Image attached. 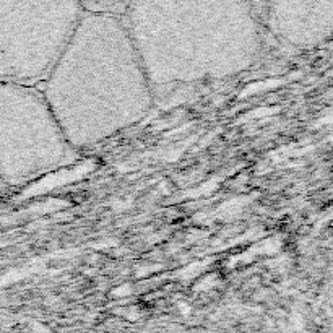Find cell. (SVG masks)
Segmentation results:
<instances>
[{
  "label": "cell",
  "instance_id": "8",
  "mask_svg": "<svg viewBox=\"0 0 333 333\" xmlns=\"http://www.w3.org/2000/svg\"><path fill=\"white\" fill-rule=\"evenodd\" d=\"M130 294H132V288H130V284H120L119 288L110 291V296H114V298H126V296H130Z\"/></svg>",
  "mask_w": 333,
  "mask_h": 333
},
{
  "label": "cell",
  "instance_id": "11",
  "mask_svg": "<svg viewBox=\"0 0 333 333\" xmlns=\"http://www.w3.org/2000/svg\"><path fill=\"white\" fill-rule=\"evenodd\" d=\"M0 186H4V184H2V182H0Z\"/></svg>",
  "mask_w": 333,
  "mask_h": 333
},
{
  "label": "cell",
  "instance_id": "9",
  "mask_svg": "<svg viewBox=\"0 0 333 333\" xmlns=\"http://www.w3.org/2000/svg\"><path fill=\"white\" fill-rule=\"evenodd\" d=\"M132 205V198H122V200H114L112 202V210L114 212H124V210H128V206Z\"/></svg>",
  "mask_w": 333,
  "mask_h": 333
},
{
  "label": "cell",
  "instance_id": "7",
  "mask_svg": "<svg viewBox=\"0 0 333 333\" xmlns=\"http://www.w3.org/2000/svg\"><path fill=\"white\" fill-rule=\"evenodd\" d=\"M205 265H206V264H204V262H194L192 265H188L187 268H182V270L179 272V276H180L182 280L195 278L197 275H200L202 272H204Z\"/></svg>",
  "mask_w": 333,
  "mask_h": 333
},
{
  "label": "cell",
  "instance_id": "1",
  "mask_svg": "<svg viewBox=\"0 0 333 333\" xmlns=\"http://www.w3.org/2000/svg\"><path fill=\"white\" fill-rule=\"evenodd\" d=\"M39 90L78 153L136 126L154 104L124 18L86 12Z\"/></svg>",
  "mask_w": 333,
  "mask_h": 333
},
{
  "label": "cell",
  "instance_id": "2",
  "mask_svg": "<svg viewBox=\"0 0 333 333\" xmlns=\"http://www.w3.org/2000/svg\"><path fill=\"white\" fill-rule=\"evenodd\" d=\"M124 22L158 91L249 70L262 50L257 8L242 0L128 2Z\"/></svg>",
  "mask_w": 333,
  "mask_h": 333
},
{
  "label": "cell",
  "instance_id": "10",
  "mask_svg": "<svg viewBox=\"0 0 333 333\" xmlns=\"http://www.w3.org/2000/svg\"><path fill=\"white\" fill-rule=\"evenodd\" d=\"M161 266L160 265H152V266H142V268H138L136 270V276H146V275H150V273H153V272H156V270H160Z\"/></svg>",
  "mask_w": 333,
  "mask_h": 333
},
{
  "label": "cell",
  "instance_id": "3",
  "mask_svg": "<svg viewBox=\"0 0 333 333\" xmlns=\"http://www.w3.org/2000/svg\"><path fill=\"white\" fill-rule=\"evenodd\" d=\"M82 153L72 148L41 90L0 82V182L22 186L67 169Z\"/></svg>",
  "mask_w": 333,
  "mask_h": 333
},
{
  "label": "cell",
  "instance_id": "5",
  "mask_svg": "<svg viewBox=\"0 0 333 333\" xmlns=\"http://www.w3.org/2000/svg\"><path fill=\"white\" fill-rule=\"evenodd\" d=\"M265 20L273 36L296 49H316L333 32V0L266 2Z\"/></svg>",
  "mask_w": 333,
  "mask_h": 333
},
{
  "label": "cell",
  "instance_id": "4",
  "mask_svg": "<svg viewBox=\"0 0 333 333\" xmlns=\"http://www.w3.org/2000/svg\"><path fill=\"white\" fill-rule=\"evenodd\" d=\"M82 13L80 2H0V82L41 86Z\"/></svg>",
  "mask_w": 333,
  "mask_h": 333
},
{
  "label": "cell",
  "instance_id": "6",
  "mask_svg": "<svg viewBox=\"0 0 333 333\" xmlns=\"http://www.w3.org/2000/svg\"><path fill=\"white\" fill-rule=\"evenodd\" d=\"M82 10L94 15H108V16H120L124 18L128 8V2H80Z\"/></svg>",
  "mask_w": 333,
  "mask_h": 333
}]
</instances>
